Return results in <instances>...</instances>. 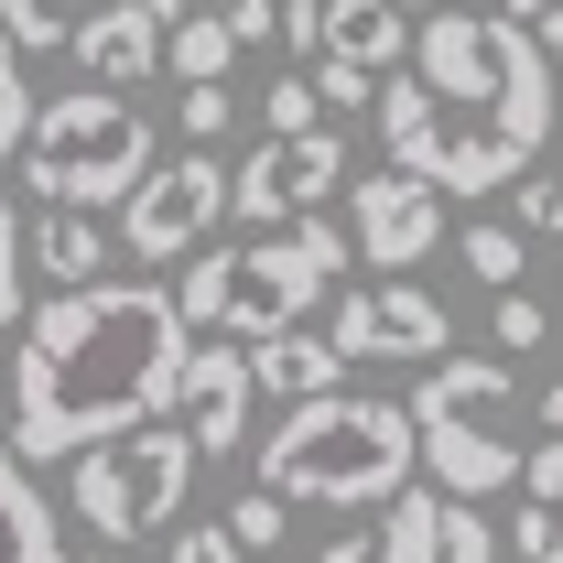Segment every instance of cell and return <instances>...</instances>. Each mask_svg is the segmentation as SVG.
<instances>
[{
  "label": "cell",
  "instance_id": "1",
  "mask_svg": "<svg viewBox=\"0 0 563 563\" xmlns=\"http://www.w3.org/2000/svg\"><path fill=\"white\" fill-rule=\"evenodd\" d=\"M368 109H379V152L412 185L488 196V185L542 163V141L563 120V87H553V55L509 11H422L412 55L368 87Z\"/></svg>",
  "mask_w": 563,
  "mask_h": 563
},
{
  "label": "cell",
  "instance_id": "2",
  "mask_svg": "<svg viewBox=\"0 0 563 563\" xmlns=\"http://www.w3.org/2000/svg\"><path fill=\"white\" fill-rule=\"evenodd\" d=\"M185 314L163 282H76L44 314H22L11 357V455L22 466H66L76 444H109L174 401L185 368Z\"/></svg>",
  "mask_w": 563,
  "mask_h": 563
},
{
  "label": "cell",
  "instance_id": "3",
  "mask_svg": "<svg viewBox=\"0 0 563 563\" xmlns=\"http://www.w3.org/2000/svg\"><path fill=\"white\" fill-rule=\"evenodd\" d=\"M261 488L292 509H379L412 488V412L379 390H314L272 422Z\"/></svg>",
  "mask_w": 563,
  "mask_h": 563
},
{
  "label": "cell",
  "instance_id": "4",
  "mask_svg": "<svg viewBox=\"0 0 563 563\" xmlns=\"http://www.w3.org/2000/svg\"><path fill=\"white\" fill-rule=\"evenodd\" d=\"M347 272V239L325 228V217H292V228H261V239H239V250H185V282H163L174 292V314H185V336H272V325H303L314 303H325V282Z\"/></svg>",
  "mask_w": 563,
  "mask_h": 563
},
{
  "label": "cell",
  "instance_id": "5",
  "mask_svg": "<svg viewBox=\"0 0 563 563\" xmlns=\"http://www.w3.org/2000/svg\"><path fill=\"white\" fill-rule=\"evenodd\" d=\"M412 412V466H433L444 498H488L520 477V379L509 357H422V390L401 401Z\"/></svg>",
  "mask_w": 563,
  "mask_h": 563
},
{
  "label": "cell",
  "instance_id": "6",
  "mask_svg": "<svg viewBox=\"0 0 563 563\" xmlns=\"http://www.w3.org/2000/svg\"><path fill=\"white\" fill-rule=\"evenodd\" d=\"M11 174H22V196H44V207H120L141 174H152V120H141L120 87H76V98H33V131L11 152Z\"/></svg>",
  "mask_w": 563,
  "mask_h": 563
},
{
  "label": "cell",
  "instance_id": "7",
  "mask_svg": "<svg viewBox=\"0 0 563 563\" xmlns=\"http://www.w3.org/2000/svg\"><path fill=\"white\" fill-rule=\"evenodd\" d=\"M196 444H185V422H131V433H109V444H76L66 455V509L98 531V542H152V531H174L185 520V498H196Z\"/></svg>",
  "mask_w": 563,
  "mask_h": 563
},
{
  "label": "cell",
  "instance_id": "8",
  "mask_svg": "<svg viewBox=\"0 0 563 563\" xmlns=\"http://www.w3.org/2000/svg\"><path fill=\"white\" fill-rule=\"evenodd\" d=\"M217 217H228V163L217 152H174V163H152L131 196H120V250L163 272V261L207 250Z\"/></svg>",
  "mask_w": 563,
  "mask_h": 563
},
{
  "label": "cell",
  "instance_id": "9",
  "mask_svg": "<svg viewBox=\"0 0 563 563\" xmlns=\"http://www.w3.org/2000/svg\"><path fill=\"white\" fill-rule=\"evenodd\" d=\"M325 196H347V131H282L261 141L250 163H228V217H250V239L261 228H292V217H314Z\"/></svg>",
  "mask_w": 563,
  "mask_h": 563
},
{
  "label": "cell",
  "instance_id": "10",
  "mask_svg": "<svg viewBox=\"0 0 563 563\" xmlns=\"http://www.w3.org/2000/svg\"><path fill=\"white\" fill-rule=\"evenodd\" d=\"M325 347L336 357H444L455 347V314H444L412 272H379V282H357L347 303H336Z\"/></svg>",
  "mask_w": 563,
  "mask_h": 563
},
{
  "label": "cell",
  "instance_id": "11",
  "mask_svg": "<svg viewBox=\"0 0 563 563\" xmlns=\"http://www.w3.org/2000/svg\"><path fill=\"white\" fill-rule=\"evenodd\" d=\"M163 412L185 422V444L196 455H228V444H250V412H261V390H250V357L239 336H207V347H185L174 368V401Z\"/></svg>",
  "mask_w": 563,
  "mask_h": 563
},
{
  "label": "cell",
  "instance_id": "12",
  "mask_svg": "<svg viewBox=\"0 0 563 563\" xmlns=\"http://www.w3.org/2000/svg\"><path fill=\"white\" fill-rule=\"evenodd\" d=\"M357 261L368 272H412V261H433L444 250V196L433 185H412L401 163H379V174H357Z\"/></svg>",
  "mask_w": 563,
  "mask_h": 563
},
{
  "label": "cell",
  "instance_id": "13",
  "mask_svg": "<svg viewBox=\"0 0 563 563\" xmlns=\"http://www.w3.org/2000/svg\"><path fill=\"white\" fill-rule=\"evenodd\" d=\"M66 55L87 66V87H120V98H131L141 76H163V22H152L141 0H98L66 33Z\"/></svg>",
  "mask_w": 563,
  "mask_h": 563
},
{
  "label": "cell",
  "instance_id": "14",
  "mask_svg": "<svg viewBox=\"0 0 563 563\" xmlns=\"http://www.w3.org/2000/svg\"><path fill=\"white\" fill-rule=\"evenodd\" d=\"M412 55V22L390 0H314V66H357V76H390Z\"/></svg>",
  "mask_w": 563,
  "mask_h": 563
},
{
  "label": "cell",
  "instance_id": "15",
  "mask_svg": "<svg viewBox=\"0 0 563 563\" xmlns=\"http://www.w3.org/2000/svg\"><path fill=\"white\" fill-rule=\"evenodd\" d=\"M250 390H282V401H314V390H347V357L325 347L314 325H272V336H250Z\"/></svg>",
  "mask_w": 563,
  "mask_h": 563
},
{
  "label": "cell",
  "instance_id": "16",
  "mask_svg": "<svg viewBox=\"0 0 563 563\" xmlns=\"http://www.w3.org/2000/svg\"><path fill=\"white\" fill-rule=\"evenodd\" d=\"M109 228L98 217H76V207H44L33 228H22V272H44L55 292H76V282H109Z\"/></svg>",
  "mask_w": 563,
  "mask_h": 563
},
{
  "label": "cell",
  "instance_id": "17",
  "mask_svg": "<svg viewBox=\"0 0 563 563\" xmlns=\"http://www.w3.org/2000/svg\"><path fill=\"white\" fill-rule=\"evenodd\" d=\"M0 563H66V531H55V498L33 488V466L11 455V433H0Z\"/></svg>",
  "mask_w": 563,
  "mask_h": 563
},
{
  "label": "cell",
  "instance_id": "18",
  "mask_svg": "<svg viewBox=\"0 0 563 563\" xmlns=\"http://www.w3.org/2000/svg\"><path fill=\"white\" fill-rule=\"evenodd\" d=\"M433 553H444V488L379 498V542H368V563H433Z\"/></svg>",
  "mask_w": 563,
  "mask_h": 563
},
{
  "label": "cell",
  "instance_id": "19",
  "mask_svg": "<svg viewBox=\"0 0 563 563\" xmlns=\"http://www.w3.org/2000/svg\"><path fill=\"white\" fill-rule=\"evenodd\" d=\"M228 66H239V44H228V22H217V11L163 22V76H174V87H228Z\"/></svg>",
  "mask_w": 563,
  "mask_h": 563
},
{
  "label": "cell",
  "instance_id": "20",
  "mask_svg": "<svg viewBox=\"0 0 563 563\" xmlns=\"http://www.w3.org/2000/svg\"><path fill=\"white\" fill-rule=\"evenodd\" d=\"M76 33V0H0V44L11 55H55Z\"/></svg>",
  "mask_w": 563,
  "mask_h": 563
},
{
  "label": "cell",
  "instance_id": "21",
  "mask_svg": "<svg viewBox=\"0 0 563 563\" xmlns=\"http://www.w3.org/2000/svg\"><path fill=\"white\" fill-rule=\"evenodd\" d=\"M488 336H498V357H542V347H553V303L509 282V292H498V314H488Z\"/></svg>",
  "mask_w": 563,
  "mask_h": 563
},
{
  "label": "cell",
  "instance_id": "22",
  "mask_svg": "<svg viewBox=\"0 0 563 563\" xmlns=\"http://www.w3.org/2000/svg\"><path fill=\"white\" fill-rule=\"evenodd\" d=\"M455 261L488 282V292H509V282L531 272V239H520V228H466V239H455Z\"/></svg>",
  "mask_w": 563,
  "mask_h": 563
},
{
  "label": "cell",
  "instance_id": "23",
  "mask_svg": "<svg viewBox=\"0 0 563 563\" xmlns=\"http://www.w3.org/2000/svg\"><path fill=\"white\" fill-rule=\"evenodd\" d=\"M217 531H228L239 553H282V531H292V498L250 488V498H239V509H228V520H217Z\"/></svg>",
  "mask_w": 563,
  "mask_h": 563
},
{
  "label": "cell",
  "instance_id": "24",
  "mask_svg": "<svg viewBox=\"0 0 563 563\" xmlns=\"http://www.w3.org/2000/svg\"><path fill=\"white\" fill-rule=\"evenodd\" d=\"M509 228H520V239H563V174H542V163H531V174H509Z\"/></svg>",
  "mask_w": 563,
  "mask_h": 563
},
{
  "label": "cell",
  "instance_id": "25",
  "mask_svg": "<svg viewBox=\"0 0 563 563\" xmlns=\"http://www.w3.org/2000/svg\"><path fill=\"white\" fill-rule=\"evenodd\" d=\"M22 314H33L22 303V217H11V185H0V347L22 336Z\"/></svg>",
  "mask_w": 563,
  "mask_h": 563
},
{
  "label": "cell",
  "instance_id": "26",
  "mask_svg": "<svg viewBox=\"0 0 563 563\" xmlns=\"http://www.w3.org/2000/svg\"><path fill=\"white\" fill-rule=\"evenodd\" d=\"M433 563H498V531L477 520V498H444V553Z\"/></svg>",
  "mask_w": 563,
  "mask_h": 563
},
{
  "label": "cell",
  "instance_id": "27",
  "mask_svg": "<svg viewBox=\"0 0 563 563\" xmlns=\"http://www.w3.org/2000/svg\"><path fill=\"white\" fill-rule=\"evenodd\" d=\"M261 109H272V131H261V141H282V131H314V109H325V98H314V76L292 66V76H272V98H261Z\"/></svg>",
  "mask_w": 563,
  "mask_h": 563
},
{
  "label": "cell",
  "instance_id": "28",
  "mask_svg": "<svg viewBox=\"0 0 563 563\" xmlns=\"http://www.w3.org/2000/svg\"><path fill=\"white\" fill-rule=\"evenodd\" d=\"M509 553H520V563H563V509H553V498H531V509L509 520Z\"/></svg>",
  "mask_w": 563,
  "mask_h": 563
},
{
  "label": "cell",
  "instance_id": "29",
  "mask_svg": "<svg viewBox=\"0 0 563 563\" xmlns=\"http://www.w3.org/2000/svg\"><path fill=\"white\" fill-rule=\"evenodd\" d=\"M22 131H33V87H22V55L0 44V163L22 152Z\"/></svg>",
  "mask_w": 563,
  "mask_h": 563
},
{
  "label": "cell",
  "instance_id": "30",
  "mask_svg": "<svg viewBox=\"0 0 563 563\" xmlns=\"http://www.w3.org/2000/svg\"><path fill=\"white\" fill-rule=\"evenodd\" d=\"M228 120H239V87H185V152H207Z\"/></svg>",
  "mask_w": 563,
  "mask_h": 563
},
{
  "label": "cell",
  "instance_id": "31",
  "mask_svg": "<svg viewBox=\"0 0 563 563\" xmlns=\"http://www.w3.org/2000/svg\"><path fill=\"white\" fill-rule=\"evenodd\" d=\"M217 22H228V44H239V55H250V44H272L282 33V0H207Z\"/></svg>",
  "mask_w": 563,
  "mask_h": 563
},
{
  "label": "cell",
  "instance_id": "32",
  "mask_svg": "<svg viewBox=\"0 0 563 563\" xmlns=\"http://www.w3.org/2000/svg\"><path fill=\"white\" fill-rule=\"evenodd\" d=\"M163 563H239V542L217 520H185V531H163Z\"/></svg>",
  "mask_w": 563,
  "mask_h": 563
},
{
  "label": "cell",
  "instance_id": "33",
  "mask_svg": "<svg viewBox=\"0 0 563 563\" xmlns=\"http://www.w3.org/2000/svg\"><path fill=\"white\" fill-rule=\"evenodd\" d=\"M520 477H531V498H563V433L553 444H520Z\"/></svg>",
  "mask_w": 563,
  "mask_h": 563
},
{
  "label": "cell",
  "instance_id": "34",
  "mask_svg": "<svg viewBox=\"0 0 563 563\" xmlns=\"http://www.w3.org/2000/svg\"><path fill=\"white\" fill-rule=\"evenodd\" d=\"M368 87H379V76H357V66H314V98H325V109H357Z\"/></svg>",
  "mask_w": 563,
  "mask_h": 563
},
{
  "label": "cell",
  "instance_id": "35",
  "mask_svg": "<svg viewBox=\"0 0 563 563\" xmlns=\"http://www.w3.org/2000/svg\"><path fill=\"white\" fill-rule=\"evenodd\" d=\"M141 11H152V22H185V11H207V0H141Z\"/></svg>",
  "mask_w": 563,
  "mask_h": 563
},
{
  "label": "cell",
  "instance_id": "36",
  "mask_svg": "<svg viewBox=\"0 0 563 563\" xmlns=\"http://www.w3.org/2000/svg\"><path fill=\"white\" fill-rule=\"evenodd\" d=\"M542 433H563V379H553V390H542Z\"/></svg>",
  "mask_w": 563,
  "mask_h": 563
},
{
  "label": "cell",
  "instance_id": "37",
  "mask_svg": "<svg viewBox=\"0 0 563 563\" xmlns=\"http://www.w3.org/2000/svg\"><path fill=\"white\" fill-rule=\"evenodd\" d=\"M314 563H368V542H325V553H314Z\"/></svg>",
  "mask_w": 563,
  "mask_h": 563
},
{
  "label": "cell",
  "instance_id": "38",
  "mask_svg": "<svg viewBox=\"0 0 563 563\" xmlns=\"http://www.w3.org/2000/svg\"><path fill=\"white\" fill-rule=\"evenodd\" d=\"M390 11H401V22H422V11H433V0H390Z\"/></svg>",
  "mask_w": 563,
  "mask_h": 563
},
{
  "label": "cell",
  "instance_id": "39",
  "mask_svg": "<svg viewBox=\"0 0 563 563\" xmlns=\"http://www.w3.org/2000/svg\"><path fill=\"white\" fill-rule=\"evenodd\" d=\"M87 563H131V553H120V542H98V553H87Z\"/></svg>",
  "mask_w": 563,
  "mask_h": 563
},
{
  "label": "cell",
  "instance_id": "40",
  "mask_svg": "<svg viewBox=\"0 0 563 563\" xmlns=\"http://www.w3.org/2000/svg\"><path fill=\"white\" fill-rule=\"evenodd\" d=\"M553 87H563V66H553Z\"/></svg>",
  "mask_w": 563,
  "mask_h": 563
},
{
  "label": "cell",
  "instance_id": "41",
  "mask_svg": "<svg viewBox=\"0 0 563 563\" xmlns=\"http://www.w3.org/2000/svg\"><path fill=\"white\" fill-rule=\"evenodd\" d=\"M553 11H563V0H553Z\"/></svg>",
  "mask_w": 563,
  "mask_h": 563
},
{
  "label": "cell",
  "instance_id": "42",
  "mask_svg": "<svg viewBox=\"0 0 563 563\" xmlns=\"http://www.w3.org/2000/svg\"><path fill=\"white\" fill-rule=\"evenodd\" d=\"M553 509H563V498H553Z\"/></svg>",
  "mask_w": 563,
  "mask_h": 563
}]
</instances>
